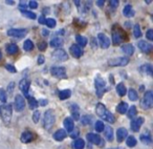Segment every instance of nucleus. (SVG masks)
<instances>
[{"mask_svg": "<svg viewBox=\"0 0 153 149\" xmlns=\"http://www.w3.org/2000/svg\"><path fill=\"white\" fill-rule=\"evenodd\" d=\"M39 120H40V111L35 110L34 113H33V122L34 123H38Z\"/></svg>", "mask_w": 153, "mask_h": 149, "instance_id": "nucleus-46", "label": "nucleus"}, {"mask_svg": "<svg viewBox=\"0 0 153 149\" xmlns=\"http://www.w3.org/2000/svg\"><path fill=\"white\" fill-rule=\"evenodd\" d=\"M137 45H138V47H140V51H144V53H146V54L150 53V51H152V45H151L150 43L147 42V41H144V40L138 41Z\"/></svg>", "mask_w": 153, "mask_h": 149, "instance_id": "nucleus-17", "label": "nucleus"}, {"mask_svg": "<svg viewBox=\"0 0 153 149\" xmlns=\"http://www.w3.org/2000/svg\"><path fill=\"white\" fill-rule=\"evenodd\" d=\"M70 96H71V92H70L69 89L61 90L59 94V98L61 99V100H66V99L70 98Z\"/></svg>", "mask_w": 153, "mask_h": 149, "instance_id": "nucleus-32", "label": "nucleus"}, {"mask_svg": "<svg viewBox=\"0 0 153 149\" xmlns=\"http://www.w3.org/2000/svg\"><path fill=\"white\" fill-rule=\"evenodd\" d=\"M28 104H30V107L33 109H35L37 106H38V101L36 100L33 97H28Z\"/></svg>", "mask_w": 153, "mask_h": 149, "instance_id": "nucleus-42", "label": "nucleus"}, {"mask_svg": "<svg viewBox=\"0 0 153 149\" xmlns=\"http://www.w3.org/2000/svg\"><path fill=\"white\" fill-rule=\"evenodd\" d=\"M96 112H97V115H98L99 117L102 118V119H104L105 121L109 122V123H113V122L115 121L114 115H113L110 111L107 110L106 106H105V105H103L102 103H99V104L97 105Z\"/></svg>", "mask_w": 153, "mask_h": 149, "instance_id": "nucleus-1", "label": "nucleus"}, {"mask_svg": "<svg viewBox=\"0 0 153 149\" xmlns=\"http://www.w3.org/2000/svg\"><path fill=\"white\" fill-rule=\"evenodd\" d=\"M122 51H123V53H125L126 55L131 56V55H133V53H134V47L132 44L127 43V44H125V45L122 46Z\"/></svg>", "mask_w": 153, "mask_h": 149, "instance_id": "nucleus-25", "label": "nucleus"}, {"mask_svg": "<svg viewBox=\"0 0 153 149\" xmlns=\"http://www.w3.org/2000/svg\"><path fill=\"white\" fill-rule=\"evenodd\" d=\"M5 68H7V69L9 70V72H16L15 66L11 65V64H7V65H5Z\"/></svg>", "mask_w": 153, "mask_h": 149, "instance_id": "nucleus-51", "label": "nucleus"}, {"mask_svg": "<svg viewBox=\"0 0 153 149\" xmlns=\"http://www.w3.org/2000/svg\"><path fill=\"white\" fill-rule=\"evenodd\" d=\"M94 127H96V130L98 132H102L103 130H104V128H105V125H104V123H103L102 121H97Z\"/></svg>", "mask_w": 153, "mask_h": 149, "instance_id": "nucleus-43", "label": "nucleus"}, {"mask_svg": "<svg viewBox=\"0 0 153 149\" xmlns=\"http://www.w3.org/2000/svg\"><path fill=\"white\" fill-rule=\"evenodd\" d=\"M110 5H111V7H117V5H119V1H117V0H111Z\"/></svg>", "mask_w": 153, "mask_h": 149, "instance_id": "nucleus-54", "label": "nucleus"}, {"mask_svg": "<svg viewBox=\"0 0 153 149\" xmlns=\"http://www.w3.org/2000/svg\"><path fill=\"white\" fill-rule=\"evenodd\" d=\"M45 24H46L48 28H53L57 25V22H56V20L53 19V18H47V19H45Z\"/></svg>", "mask_w": 153, "mask_h": 149, "instance_id": "nucleus-41", "label": "nucleus"}, {"mask_svg": "<svg viewBox=\"0 0 153 149\" xmlns=\"http://www.w3.org/2000/svg\"><path fill=\"white\" fill-rule=\"evenodd\" d=\"M42 34H43V36H48V31L47 30H42Z\"/></svg>", "mask_w": 153, "mask_h": 149, "instance_id": "nucleus-59", "label": "nucleus"}, {"mask_svg": "<svg viewBox=\"0 0 153 149\" xmlns=\"http://www.w3.org/2000/svg\"><path fill=\"white\" fill-rule=\"evenodd\" d=\"M108 149H123L122 147H114V148H108Z\"/></svg>", "mask_w": 153, "mask_h": 149, "instance_id": "nucleus-60", "label": "nucleus"}, {"mask_svg": "<svg viewBox=\"0 0 153 149\" xmlns=\"http://www.w3.org/2000/svg\"><path fill=\"white\" fill-rule=\"evenodd\" d=\"M53 58L57 61H66L68 59V55L64 49L62 48H57L53 53Z\"/></svg>", "mask_w": 153, "mask_h": 149, "instance_id": "nucleus-8", "label": "nucleus"}, {"mask_svg": "<svg viewBox=\"0 0 153 149\" xmlns=\"http://www.w3.org/2000/svg\"><path fill=\"white\" fill-rule=\"evenodd\" d=\"M63 124H64L65 129L67 130L68 132H71L72 130L74 129V120H72L71 118H66V119L64 120Z\"/></svg>", "mask_w": 153, "mask_h": 149, "instance_id": "nucleus-21", "label": "nucleus"}, {"mask_svg": "<svg viewBox=\"0 0 153 149\" xmlns=\"http://www.w3.org/2000/svg\"><path fill=\"white\" fill-rule=\"evenodd\" d=\"M140 70L145 74H148L149 76H152V66L150 64H145V65L140 66Z\"/></svg>", "mask_w": 153, "mask_h": 149, "instance_id": "nucleus-35", "label": "nucleus"}, {"mask_svg": "<svg viewBox=\"0 0 153 149\" xmlns=\"http://www.w3.org/2000/svg\"><path fill=\"white\" fill-rule=\"evenodd\" d=\"M128 136V130L126 128H119L117 131V140L119 143H122Z\"/></svg>", "mask_w": 153, "mask_h": 149, "instance_id": "nucleus-18", "label": "nucleus"}, {"mask_svg": "<svg viewBox=\"0 0 153 149\" xmlns=\"http://www.w3.org/2000/svg\"><path fill=\"white\" fill-rule=\"evenodd\" d=\"M56 122V115L53 109H48L44 112L43 117V128L46 130L51 129Z\"/></svg>", "mask_w": 153, "mask_h": 149, "instance_id": "nucleus-2", "label": "nucleus"}, {"mask_svg": "<svg viewBox=\"0 0 153 149\" xmlns=\"http://www.w3.org/2000/svg\"><path fill=\"white\" fill-rule=\"evenodd\" d=\"M87 140L89 141L91 144L98 145V146H102V145L104 146V141H103L102 138L97 133H88Z\"/></svg>", "mask_w": 153, "mask_h": 149, "instance_id": "nucleus-11", "label": "nucleus"}, {"mask_svg": "<svg viewBox=\"0 0 153 149\" xmlns=\"http://www.w3.org/2000/svg\"><path fill=\"white\" fill-rule=\"evenodd\" d=\"M72 147L74 149H83L85 147V142H84L83 139L78 138L72 142Z\"/></svg>", "mask_w": 153, "mask_h": 149, "instance_id": "nucleus-24", "label": "nucleus"}, {"mask_svg": "<svg viewBox=\"0 0 153 149\" xmlns=\"http://www.w3.org/2000/svg\"><path fill=\"white\" fill-rule=\"evenodd\" d=\"M23 48H24V51H33V48H34V43H33V41L27 39V40L23 43Z\"/></svg>", "mask_w": 153, "mask_h": 149, "instance_id": "nucleus-37", "label": "nucleus"}, {"mask_svg": "<svg viewBox=\"0 0 153 149\" xmlns=\"http://www.w3.org/2000/svg\"><path fill=\"white\" fill-rule=\"evenodd\" d=\"M25 100L24 98L21 96V95H17L15 97V103H14V106H15V109L17 111H22L24 108H25Z\"/></svg>", "mask_w": 153, "mask_h": 149, "instance_id": "nucleus-10", "label": "nucleus"}, {"mask_svg": "<svg viewBox=\"0 0 153 149\" xmlns=\"http://www.w3.org/2000/svg\"><path fill=\"white\" fill-rule=\"evenodd\" d=\"M30 85V80H27V79H22L21 81L19 82V88H20V90L23 92L25 97H28Z\"/></svg>", "mask_w": 153, "mask_h": 149, "instance_id": "nucleus-13", "label": "nucleus"}, {"mask_svg": "<svg viewBox=\"0 0 153 149\" xmlns=\"http://www.w3.org/2000/svg\"><path fill=\"white\" fill-rule=\"evenodd\" d=\"M104 134H105V138L107 139V141L111 142V141L113 140V129H112V127H110V126H105Z\"/></svg>", "mask_w": 153, "mask_h": 149, "instance_id": "nucleus-23", "label": "nucleus"}, {"mask_svg": "<svg viewBox=\"0 0 153 149\" xmlns=\"http://www.w3.org/2000/svg\"><path fill=\"white\" fill-rule=\"evenodd\" d=\"M128 98H129L131 101H136V100H137L138 95H137V92H136V90L133 89V88H130V89L128 90Z\"/></svg>", "mask_w": 153, "mask_h": 149, "instance_id": "nucleus-33", "label": "nucleus"}, {"mask_svg": "<svg viewBox=\"0 0 153 149\" xmlns=\"http://www.w3.org/2000/svg\"><path fill=\"white\" fill-rule=\"evenodd\" d=\"M70 54H71L74 58H80L83 55V51H82V48L79 45L74 44L70 46Z\"/></svg>", "mask_w": 153, "mask_h": 149, "instance_id": "nucleus-19", "label": "nucleus"}, {"mask_svg": "<svg viewBox=\"0 0 153 149\" xmlns=\"http://www.w3.org/2000/svg\"><path fill=\"white\" fill-rule=\"evenodd\" d=\"M1 58H2V53H1V49H0V60H1Z\"/></svg>", "mask_w": 153, "mask_h": 149, "instance_id": "nucleus-61", "label": "nucleus"}, {"mask_svg": "<svg viewBox=\"0 0 153 149\" xmlns=\"http://www.w3.org/2000/svg\"><path fill=\"white\" fill-rule=\"evenodd\" d=\"M128 104L126 102H121L119 105L117 106V112L119 113H121V115H124V113H126L127 112V110H128Z\"/></svg>", "mask_w": 153, "mask_h": 149, "instance_id": "nucleus-27", "label": "nucleus"}, {"mask_svg": "<svg viewBox=\"0 0 153 149\" xmlns=\"http://www.w3.org/2000/svg\"><path fill=\"white\" fill-rule=\"evenodd\" d=\"M129 63V60L127 57H117L110 59L108 61V64L110 66H126Z\"/></svg>", "mask_w": 153, "mask_h": 149, "instance_id": "nucleus-6", "label": "nucleus"}, {"mask_svg": "<svg viewBox=\"0 0 153 149\" xmlns=\"http://www.w3.org/2000/svg\"><path fill=\"white\" fill-rule=\"evenodd\" d=\"M117 92L119 96L123 97L125 96L126 94H127V88H126V86L124 85L123 83H120L117 85Z\"/></svg>", "mask_w": 153, "mask_h": 149, "instance_id": "nucleus-31", "label": "nucleus"}, {"mask_svg": "<svg viewBox=\"0 0 153 149\" xmlns=\"http://www.w3.org/2000/svg\"><path fill=\"white\" fill-rule=\"evenodd\" d=\"M44 61H45V58H44V56H42V55H40L38 57V64H43L44 63Z\"/></svg>", "mask_w": 153, "mask_h": 149, "instance_id": "nucleus-52", "label": "nucleus"}, {"mask_svg": "<svg viewBox=\"0 0 153 149\" xmlns=\"http://www.w3.org/2000/svg\"><path fill=\"white\" fill-rule=\"evenodd\" d=\"M136 112H137V110H136V107L135 106H131L128 108L127 110V115L129 119H133L134 117L136 115Z\"/></svg>", "mask_w": 153, "mask_h": 149, "instance_id": "nucleus-36", "label": "nucleus"}, {"mask_svg": "<svg viewBox=\"0 0 153 149\" xmlns=\"http://www.w3.org/2000/svg\"><path fill=\"white\" fill-rule=\"evenodd\" d=\"M140 141L146 145H150L151 143H152V139H151V136H149V134H145V133L140 136Z\"/></svg>", "mask_w": 153, "mask_h": 149, "instance_id": "nucleus-38", "label": "nucleus"}, {"mask_svg": "<svg viewBox=\"0 0 153 149\" xmlns=\"http://www.w3.org/2000/svg\"><path fill=\"white\" fill-rule=\"evenodd\" d=\"M48 104V101L47 100H40L39 101V103H38V105H41V106H45V105H47Z\"/></svg>", "mask_w": 153, "mask_h": 149, "instance_id": "nucleus-53", "label": "nucleus"}, {"mask_svg": "<svg viewBox=\"0 0 153 149\" xmlns=\"http://www.w3.org/2000/svg\"><path fill=\"white\" fill-rule=\"evenodd\" d=\"M123 14H124V16L125 17H132V16L134 15V11H133V9H132V7L130 4H127L125 7H124V10H123Z\"/></svg>", "mask_w": 153, "mask_h": 149, "instance_id": "nucleus-28", "label": "nucleus"}, {"mask_svg": "<svg viewBox=\"0 0 153 149\" xmlns=\"http://www.w3.org/2000/svg\"><path fill=\"white\" fill-rule=\"evenodd\" d=\"M26 34H27V30L25 28H11L7 31V35L15 38H23Z\"/></svg>", "mask_w": 153, "mask_h": 149, "instance_id": "nucleus-7", "label": "nucleus"}, {"mask_svg": "<svg viewBox=\"0 0 153 149\" xmlns=\"http://www.w3.org/2000/svg\"><path fill=\"white\" fill-rule=\"evenodd\" d=\"M133 35L135 38H140V37L142 36V31H140V28L138 24H135V25L133 26Z\"/></svg>", "mask_w": 153, "mask_h": 149, "instance_id": "nucleus-40", "label": "nucleus"}, {"mask_svg": "<svg viewBox=\"0 0 153 149\" xmlns=\"http://www.w3.org/2000/svg\"><path fill=\"white\" fill-rule=\"evenodd\" d=\"M35 138H36L35 133H33L32 131L27 130V131H24L23 133L21 134V142H23V143H25V144H27V143L33 142V141L35 140Z\"/></svg>", "mask_w": 153, "mask_h": 149, "instance_id": "nucleus-14", "label": "nucleus"}, {"mask_svg": "<svg viewBox=\"0 0 153 149\" xmlns=\"http://www.w3.org/2000/svg\"><path fill=\"white\" fill-rule=\"evenodd\" d=\"M123 41V35H122L120 30H113L112 31V43L114 45H119Z\"/></svg>", "mask_w": 153, "mask_h": 149, "instance_id": "nucleus-16", "label": "nucleus"}, {"mask_svg": "<svg viewBox=\"0 0 153 149\" xmlns=\"http://www.w3.org/2000/svg\"><path fill=\"white\" fill-rule=\"evenodd\" d=\"M28 7H30V9H37V7H38V2L35 1V0H32V1H30V3H28Z\"/></svg>", "mask_w": 153, "mask_h": 149, "instance_id": "nucleus-50", "label": "nucleus"}, {"mask_svg": "<svg viewBox=\"0 0 153 149\" xmlns=\"http://www.w3.org/2000/svg\"><path fill=\"white\" fill-rule=\"evenodd\" d=\"M126 144H127L128 147H134L136 144H137V141H136V139L134 138L133 136H127Z\"/></svg>", "mask_w": 153, "mask_h": 149, "instance_id": "nucleus-34", "label": "nucleus"}, {"mask_svg": "<svg viewBox=\"0 0 153 149\" xmlns=\"http://www.w3.org/2000/svg\"><path fill=\"white\" fill-rule=\"evenodd\" d=\"M98 39H99V43H100V46L102 48H108L110 46L111 42H110V39L106 36L105 34H99L98 36Z\"/></svg>", "mask_w": 153, "mask_h": 149, "instance_id": "nucleus-12", "label": "nucleus"}, {"mask_svg": "<svg viewBox=\"0 0 153 149\" xmlns=\"http://www.w3.org/2000/svg\"><path fill=\"white\" fill-rule=\"evenodd\" d=\"M143 124H144V119H143L142 117H140V118H136V119L132 120L130 126H131V129L133 130V131H138V130L140 129V127H142Z\"/></svg>", "mask_w": 153, "mask_h": 149, "instance_id": "nucleus-15", "label": "nucleus"}, {"mask_svg": "<svg viewBox=\"0 0 153 149\" xmlns=\"http://www.w3.org/2000/svg\"><path fill=\"white\" fill-rule=\"evenodd\" d=\"M5 49H7L9 55H16V54L19 51V47H18L17 44H15V43H9V44L7 45V47H5Z\"/></svg>", "mask_w": 153, "mask_h": 149, "instance_id": "nucleus-22", "label": "nucleus"}, {"mask_svg": "<svg viewBox=\"0 0 153 149\" xmlns=\"http://www.w3.org/2000/svg\"><path fill=\"white\" fill-rule=\"evenodd\" d=\"M7 92H5L4 89H0V102L2 103H5L7 102Z\"/></svg>", "mask_w": 153, "mask_h": 149, "instance_id": "nucleus-45", "label": "nucleus"}, {"mask_svg": "<svg viewBox=\"0 0 153 149\" xmlns=\"http://www.w3.org/2000/svg\"><path fill=\"white\" fill-rule=\"evenodd\" d=\"M94 85H96L97 94L98 97H102V95L105 92V87H106V82L102 79L101 77H97L94 80Z\"/></svg>", "mask_w": 153, "mask_h": 149, "instance_id": "nucleus-5", "label": "nucleus"}, {"mask_svg": "<svg viewBox=\"0 0 153 149\" xmlns=\"http://www.w3.org/2000/svg\"><path fill=\"white\" fill-rule=\"evenodd\" d=\"M91 42H92V48H97V40L96 39H92Z\"/></svg>", "mask_w": 153, "mask_h": 149, "instance_id": "nucleus-56", "label": "nucleus"}, {"mask_svg": "<svg viewBox=\"0 0 153 149\" xmlns=\"http://www.w3.org/2000/svg\"><path fill=\"white\" fill-rule=\"evenodd\" d=\"M46 47H47V44H46V42L45 41H41V42H39L38 43V48L40 49V51H45L46 49Z\"/></svg>", "mask_w": 153, "mask_h": 149, "instance_id": "nucleus-48", "label": "nucleus"}, {"mask_svg": "<svg viewBox=\"0 0 153 149\" xmlns=\"http://www.w3.org/2000/svg\"><path fill=\"white\" fill-rule=\"evenodd\" d=\"M5 3H7V4L14 5V4H15V1H13V0H7V1H5Z\"/></svg>", "mask_w": 153, "mask_h": 149, "instance_id": "nucleus-57", "label": "nucleus"}, {"mask_svg": "<svg viewBox=\"0 0 153 149\" xmlns=\"http://www.w3.org/2000/svg\"><path fill=\"white\" fill-rule=\"evenodd\" d=\"M80 120H81L83 125H89L90 122H91V118H90L89 115H83Z\"/></svg>", "mask_w": 153, "mask_h": 149, "instance_id": "nucleus-44", "label": "nucleus"}, {"mask_svg": "<svg viewBox=\"0 0 153 149\" xmlns=\"http://www.w3.org/2000/svg\"><path fill=\"white\" fill-rule=\"evenodd\" d=\"M39 23H41V24L45 23V19H44V17H43V16H41V17L39 18Z\"/></svg>", "mask_w": 153, "mask_h": 149, "instance_id": "nucleus-55", "label": "nucleus"}, {"mask_svg": "<svg viewBox=\"0 0 153 149\" xmlns=\"http://www.w3.org/2000/svg\"><path fill=\"white\" fill-rule=\"evenodd\" d=\"M79 129L78 128H74L71 132H69V136L72 139H78V136H79Z\"/></svg>", "mask_w": 153, "mask_h": 149, "instance_id": "nucleus-47", "label": "nucleus"}, {"mask_svg": "<svg viewBox=\"0 0 153 149\" xmlns=\"http://www.w3.org/2000/svg\"><path fill=\"white\" fill-rule=\"evenodd\" d=\"M97 4H98L99 7H103V5H104V1H103V0H99L98 2H97Z\"/></svg>", "mask_w": 153, "mask_h": 149, "instance_id": "nucleus-58", "label": "nucleus"}, {"mask_svg": "<svg viewBox=\"0 0 153 149\" xmlns=\"http://www.w3.org/2000/svg\"><path fill=\"white\" fill-rule=\"evenodd\" d=\"M21 12H22V14L25 16V17L30 18V19H32V20H35L37 18L36 14L33 13V12H30V11H26V10H24V11H21Z\"/></svg>", "mask_w": 153, "mask_h": 149, "instance_id": "nucleus-39", "label": "nucleus"}, {"mask_svg": "<svg viewBox=\"0 0 153 149\" xmlns=\"http://www.w3.org/2000/svg\"><path fill=\"white\" fill-rule=\"evenodd\" d=\"M76 41L80 47L81 46H86V44H87V38H85V37L81 36V35H76Z\"/></svg>", "mask_w": 153, "mask_h": 149, "instance_id": "nucleus-30", "label": "nucleus"}, {"mask_svg": "<svg viewBox=\"0 0 153 149\" xmlns=\"http://www.w3.org/2000/svg\"><path fill=\"white\" fill-rule=\"evenodd\" d=\"M51 72L53 77H56V78H66L65 67H61V66H53V67H51Z\"/></svg>", "mask_w": 153, "mask_h": 149, "instance_id": "nucleus-9", "label": "nucleus"}, {"mask_svg": "<svg viewBox=\"0 0 153 149\" xmlns=\"http://www.w3.org/2000/svg\"><path fill=\"white\" fill-rule=\"evenodd\" d=\"M146 37H147V39H148V40L152 41L153 40V31L152 30H148V31H147Z\"/></svg>", "mask_w": 153, "mask_h": 149, "instance_id": "nucleus-49", "label": "nucleus"}, {"mask_svg": "<svg viewBox=\"0 0 153 149\" xmlns=\"http://www.w3.org/2000/svg\"><path fill=\"white\" fill-rule=\"evenodd\" d=\"M66 136H67V133H66V131L64 129H58L57 131L53 133V139H55L56 141H58V142L63 141Z\"/></svg>", "mask_w": 153, "mask_h": 149, "instance_id": "nucleus-20", "label": "nucleus"}, {"mask_svg": "<svg viewBox=\"0 0 153 149\" xmlns=\"http://www.w3.org/2000/svg\"><path fill=\"white\" fill-rule=\"evenodd\" d=\"M0 115H1V119H2L3 123L7 126L10 125L12 120V115H13V108L12 105L10 104H4L1 109H0Z\"/></svg>", "mask_w": 153, "mask_h": 149, "instance_id": "nucleus-3", "label": "nucleus"}, {"mask_svg": "<svg viewBox=\"0 0 153 149\" xmlns=\"http://www.w3.org/2000/svg\"><path fill=\"white\" fill-rule=\"evenodd\" d=\"M70 109H71V119L72 120H80V115H79V107L76 106V104H72L70 106Z\"/></svg>", "mask_w": 153, "mask_h": 149, "instance_id": "nucleus-26", "label": "nucleus"}, {"mask_svg": "<svg viewBox=\"0 0 153 149\" xmlns=\"http://www.w3.org/2000/svg\"><path fill=\"white\" fill-rule=\"evenodd\" d=\"M153 106V94L151 90L145 92L142 101V107L144 109H151Z\"/></svg>", "mask_w": 153, "mask_h": 149, "instance_id": "nucleus-4", "label": "nucleus"}, {"mask_svg": "<svg viewBox=\"0 0 153 149\" xmlns=\"http://www.w3.org/2000/svg\"><path fill=\"white\" fill-rule=\"evenodd\" d=\"M63 45V40L60 37H55L51 40V47H60Z\"/></svg>", "mask_w": 153, "mask_h": 149, "instance_id": "nucleus-29", "label": "nucleus"}]
</instances>
